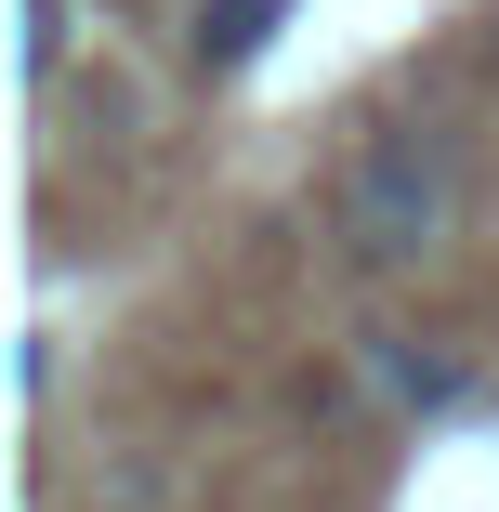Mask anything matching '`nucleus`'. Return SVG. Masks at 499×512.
I'll return each instance as SVG.
<instances>
[{"mask_svg":"<svg viewBox=\"0 0 499 512\" xmlns=\"http://www.w3.org/2000/svg\"><path fill=\"white\" fill-rule=\"evenodd\" d=\"M329 224H342V250L368 276H408L421 250H447V224H460V132L447 119L368 132L355 171H342V197H329Z\"/></svg>","mask_w":499,"mask_h":512,"instance_id":"nucleus-1","label":"nucleus"},{"mask_svg":"<svg viewBox=\"0 0 499 512\" xmlns=\"http://www.w3.org/2000/svg\"><path fill=\"white\" fill-rule=\"evenodd\" d=\"M66 66V0H27V79Z\"/></svg>","mask_w":499,"mask_h":512,"instance_id":"nucleus-4","label":"nucleus"},{"mask_svg":"<svg viewBox=\"0 0 499 512\" xmlns=\"http://www.w3.org/2000/svg\"><path fill=\"white\" fill-rule=\"evenodd\" d=\"M368 368H381V394H394V407H460V394H473V368H460L447 342H408V329H381V342H368Z\"/></svg>","mask_w":499,"mask_h":512,"instance_id":"nucleus-2","label":"nucleus"},{"mask_svg":"<svg viewBox=\"0 0 499 512\" xmlns=\"http://www.w3.org/2000/svg\"><path fill=\"white\" fill-rule=\"evenodd\" d=\"M289 27V0H197V66H211V79H237V66H263V40Z\"/></svg>","mask_w":499,"mask_h":512,"instance_id":"nucleus-3","label":"nucleus"}]
</instances>
